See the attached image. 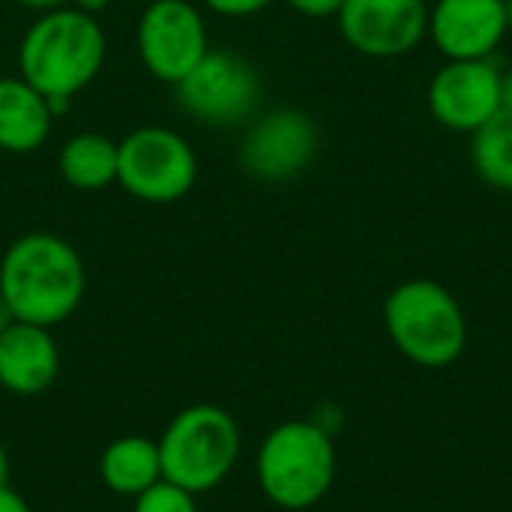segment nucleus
I'll use <instances>...</instances> for the list:
<instances>
[{"label": "nucleus", "instance_id": "1", "mask_svg": "<svg viewBox=\"0 0 512 512\" xmlns=\"http://www.w3.org/2000/svg\"><path fill=\"white\" fill-rule=\"evenodd\" d=\"M105 33L96 15L75 6L42 12L18 45V75L36 87L51 114L69 111L72 99L99 75L105 63Z\"/></svg>", "mask_w": 512, "mask_h": 512}, {"label": "nucleus", "instance_id": "2", "mask_svg": "<svg viewBox=\"0 0 512 512\" xmlns=\"http://www.w3.org/2000/svg\"><path fill=\"white\" fill-rule=\"evenodd\" d=\"M87 273L75 246L57 234L18 237L0 258V294L24 324L57 327L84 300Z\"/></svg>", "mask_w": 512, "mask_h": 512}, {"label": "nucleus", "instance_id": "3", "mask_svg": "<svg viewBox=\"0 0 512 512\" xmlns=\"http://www.w3.org/2000/svg\"><path fill=\"white\" fill-rule=\"evenodd\" d=\"M384 327L390 342L423 369L453 366L468 345V318L435 279H408L384 300Z\"/></svg>", "mask_w": 512, "mask_h": 512}, {"label": "nucleus", "instance_id": "4", "mask_svg": "<svg viewBox=\"0 0 512 512\" xmlns=\"http://www.w3.org/2000/svg\"><path fill=\"white\" fill-rule=\"evenodd\" d=\"M258 486L282 510L315 507L336 480V447L315 420H285L258 447Z\"/></svg>", "mask_w": 512, "mask_h": 512}, {"label": "nucleus", "instance_id": "5", "mask_svg": "<svg viewBox=\"0 0 512 512\" xmlns=\"http://www.w3.org/2000/svg\"><path fill=\"white\" fill-rule=\"evenodd\" d=\"M156 444L162 459V480L198 498L231 477L240 459L243 435L225 408L189 405L168 420Z\"/></svg>", "mask_w": 512, "mask_h": 512}, {"label": "nucleus", "instance_id": "6", "mask_svg": "<svg viewBox=\"0 0 512 512\" xmlns=\"http://www.w3.org/2000/svg\"><path fill=\"white\" fill-rule=\"evenodd\" d=\"M198 156L168 126H141L117 141V183L138 201L171 204L192 192Z\"/></svg>", "mask_w": 512, "mask_h": 512}, {"label": "nucleus", "instance_id": "7", "mask_svg": "<svg viewBox=\"0 0 512 512\" xmlns=\"http://www.w3.org/2000/svg\"><path fill=\"white\" fill-rule=\"evenodd\" d=\"M177 102L180 108L204 126L231 129L255 117L264 84L258 69L225 48H210L201 63L180 81Z\"/></svg>", "mask_w": 512, "mask_h": 512}, {"label": "nucleus", "instance_id": "8", "mask_svg": "<svg viewBox=\"0 0 512 512\" xmlns=\"http://www.w3.org/2000/svg\"><path fill=\"white\" fill-rule=\"evenodd\" d=\"M138 57L165 84H180L210 51L201 12L189 0H153L135 30Z\"/></svg>", "mask_w": 512, "mask_h": 512}, {"label": "nucleus", "instance_id": "9", "mask_svg": "<svg viewBox=\"0 0 512 512\" xmlns=\"http://www.w3.org/2000/svg\"><path fill=\"white\" fill-rule=\"evenodd\" d=\"M429 114L450 132L483 129L504 105V72L492 60H447L429 81Z\"/></svg>", "mask_w": 512, "mask_h": 512}, {"label": "nucleus", "instance_id": "10", "mask_svg": "<svg viewBox=\"0 0 512 512\" xmlns=\"http://www.w3.org/2000/svg\"><path fill=\"white\" fill-rule=\"evenodd\" d=\"M336 21L342 39L375 60L405 57L429 36L426 0H345Z\"/></svg>", "mask_w": 512, "mask_h": 512}, {"label": "nucleus", "instance_id": "11", "mask_svg": "<svg viewBox=\"0 0 512 512\" xmlns=\"http://www.w3.org/2000/svg\"><path fill=\"white\" fill-rule=\"evenodd\" d=\"M318 153V126L300 108H273L249 126L240 144L243 168L267 183H282L309 168Z\"/></svg>", "mask_w": 512, "mask_h": 512}, {"label": "nucleus", "instance_id": "12", "mask_svg": "<svg viewBox=\"0 0 512 512\" xmlns=\"http://www.w3.org/2000/svg\"><path fill=\"white\" fill-rule=\"evenodd\" d=\"M507 30V0H438L429 9V39L447 60H492Z\"/></svg>", "mask_w": 512, "mask_h": 512}, {"label": "nucleus", "instance_id": "13", "mask_svg": "<svg viewBox=\"0 0 512 512\" xmlns=\"http://www.w3.org/2000/svg\"><path fill=\"white\" fill-rule=\"evenodd\" d=\"M60 372V351L48 327L15 321L0 333V387L12 396L45 393Z\"/></svg>", "mask_w": 512, "mask_h": 512}, {"label": "nucleus", "instance_id": "14", "mask_svg": "<svg viewBox=\"0 0 512 512\" xmlns=\"http://www.w3.org/2000/svg\"><path fill=\"white\" fill-rule=\"evenodd\" d=\"M54 114L48 99L21 75L0 78V150L33 153L51 135Z\"/></svg>", "mask_w": 512, "mask_h": 512}, {"label": "nucleus", "instance_id": "15", "mask_svg": "<svg viewBox=\"0 0 512 512\" xmlns=\"http://www.w3.org/2000/svg\"><path fill=\"white\" fill-rule=\"evenodd\" d=\"M99 477L108 492L120 498H138L162 480L159 444L144 435H120L99 456Z\"/></svg>", "mask_w": 512, "mask_h": 512}, {"label": "nucleus", "instance_id": "16", "mask_svg": "<svg viewBox=\"0 0 512 512\" xmlns=\"http://www.w3.org/2000/svg\"><path fill=\"white\" fill-rule=\"evenodd\" d=\"M57 171L81 192H99L117 183V141L99 132H78L60 147Z\"/></svg>", "mask_w": 512, "mask_h": 512}, {"label": "nucleus", "instance_id": "17", "mask_svg": "<svg viewBox=\"0 0 512 512\" xmlns=\"http://www.w3.org/2000/svg\"><path fill=\"white\" fill-rule=\"evenodd\" d=\"M471 162L483 183L512 192V105H504L483 129L474 132Z\"/></svg>", "mask_w": 512, "mask_h": 512}, {"label": "nucleus", "instance_id": "18", "mask_svg": "<svg viewBox=\"0 0 512 512\" xmlns=\"http://www.w3.org/2000/svg\"><path fill=\"white\" fill-rule=\"evenodd\" d=\"M132 512H198V501L192 492L168 480H159L156 486H150L132 501Z\"/></svg>", "mask_w": 512, "mask_h": 512}, {"label": "nucleus", "instance_id": "19", "mask_svg": "<svg viewBox=\"0 0 512 512\" xmlns=\"http://www.w3.org/2000/svg\"><path fill=\"white\" fill-rule=\"evenodd\" d=\"M213 12L225 15V18H246L255 15L261 9H267L273 0H204Z\"/></svg>", "mask_w": 512, "mask_h": 512}, {"label": "nucleus", "instance_id": "20", "mask_svg": "<svg viewBox=\"0 0 512 512\" xmlns=\"http://www.w3.org/2000/svg\"><path fill=\"white\" fill-rule=\"evenodd\" d=\"M285 3L309 18H330V15L336 18V12L342 9L345 0H285Z\"/></svg>", "mask_w": 512, "mask_h": 512}, {"label": "nucleus", "instance_id": "21", "mask_svg": "<svg viewBox=\"0 0 512 512\" xmlns=\"http://www.w3.org/2000/svg\"><path fill=\"white\" fill-rule=\"evenodd\" d=\"M0 512H33L30 510V504L6 483V486H0Z\"/></svg>", "mask_w": 512, "mask_h": 512}, {"label": "nucleus", "instance_id": "22", "mask_svg": "<svg viewBox=\"0 0 512 512\" xmlns=\"http://www.w3.org/2000/svg\"><path fill=\"white\" fill-rule=\"evenodd\" d=\"M18 6H24V9H33V12H51V9H63V6H69L72 0H15Z\"/></svg>", "mask_w": 512, "mask_h": 512}, {"label": "nucleus", "instance_id": "23", "mask_svg": "<svg viewBox=\"0 0 512 512\" xmlns=\"http://www.w3.org/2000/svg\"><path fill=\"white\" fill-rule=\"evenodd\" d=\"M108 3H111V0H72L69 6H75V9H81V12H87V15H99Z\"/></svg>", "mask_w": 512, "mask_h": 512}, {"label": "nucleus", "instance_id": "24", "mask_svg": "<svg viewBox=\"0 0 512 512\" xmlns=\"http://www.w3.org/2000/svg\"><path fill=\"white\" fill-rule=\"evenodd\" d=\"M15 321H18V318H15V312H12V306H9L6 297L0 294V333H6Z\"/></svg>", "mask_w": 512, "mask_h": 512}, {"label": "nucleus", "instance_id": "25", "mask_svg": "<svg viewBox=\"0 0 512 512\" xmlns=\"http://www.w3.org/2000/svg\"><path fill=\"white\" fill-rule=\"evenodd\" d=\"M9 483V456H6V447L0 444V486Z\"/></svg>", "mask_w": 512, "mask_h": 512}, {"label": "nucleus", "instance_id": "26", "mask_svg": "<svg viewBox=\"0 0 512 512\" xmlns=\"http://www.w3.org/2000/svg\"><path fill=\"white\" fill-rule=\"evenodd\" d=\"M504 96H507V105H512V66L510 72L504 75Z\"/></svg>", "mask_w": 512, "mask_h": 512}]
</instances>
